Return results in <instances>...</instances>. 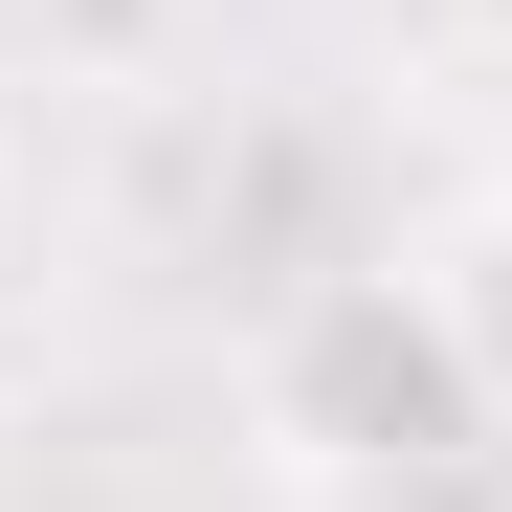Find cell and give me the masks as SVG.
I'll return each mask as SVG.
<instances>
[{
	"label": "cell",
	"instance_id": "obj_1",
	"mask_svg": "<svg viewBox=\"0 0 512 512\" xmlns=\"http://www.w3.org/2000/svg\"><path fill=\"white\" fill-rule=\"evenodd\" d=\"M290 446L312 468H423V446H490V379H468V334H446V290L423 268H334L312 312H290Z\"/></svg>",
	"mask_w": 512,
	"mask_h": 512
},
{
	"label": "cell",
	"instance_id": "obj_2",
	"mask_svg": "<svg viewBox=\"0 0 512 512\" xmlns=\"http://www.w3.org/2000/svg\"><path fill=\"white\" fill-rule=\"evenodd\" d=\"M423 290H446V334H468V379H490V423H512V201H468L446 245H423Z\"/></svg>",
	"mask_w": 512,
	"mask_h": 512
},
{
	"label": "cell",
	"instance_id": "obj_3",
	"mask_svg": "<svg viewBox=\"0 0 512 512\" xmlns=\"http://www.w3.org/2000/svg\"><path fill=\"white\" fill-rule=\"evenodd\" d=\"M468 23H490V45H512V0H468Z\"/></svg>",
	"mask_w": 512,
	"mask_h": 512
}]
</instances>
